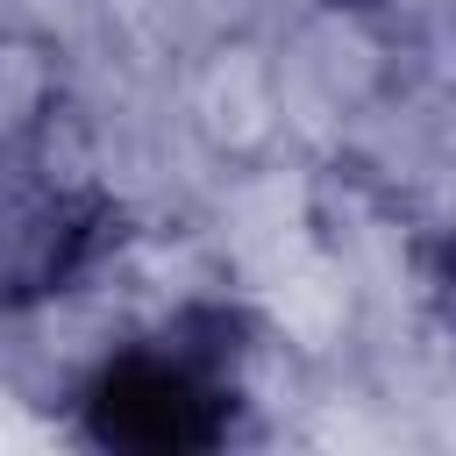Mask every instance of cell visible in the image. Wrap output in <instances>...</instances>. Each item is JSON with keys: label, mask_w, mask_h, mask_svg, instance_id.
Returning <instances> with one entry per match:
<instances>
[{"label": "cell", "mask_w": 456, "mask_h": 456, "mask_svg": "<svg viewBox=\"0 0 456 456\" xmlns=\"http://www.w3.org/2000/svg\"><path fill=\"white\" fill-rule=\"evenodd\" d=\"M385 86V43L370 36L363 14L321 7L299 14L285 50H278V93H285V121L299 128H342L363 107H378Z\"/></svg>", "instance_id": "cell-1"}, {"label": "cell", "mask_w": 456, "mask_h": 456, "mask_svg": "<svg viewBox=\"0 0 456 456\" xmlns=\"http://www.w3.org/2000/svg\"><path fill=\"white\" fill-rule=\"evenodd\" d=\"M285 121V93H278V57L249 50V43H214L192 57L185 78V128L207 142H264Z\"/></svg>", "instance_id": "cell-2"}, {"label": "cell", "mask_w": 456, "mask_h": 456, "mask_svg": "<svg viewBox=\"0 0 456 456\" xmlns=\"http://www.w3.org/2000/svg\"><path fill=\"white\" fill-rule=\"evenodd\" d=\"M214 0H107V36L128 50V64H192L214 50Z\"/></svg>", "instance_id": "cell-3"}, {"label": "cell", "mask_w": 456, "mask_h": 456, "mask_svg": "<svg viewBox=\"0 0 456 456\" xmlns=\"http://www.w3.org/2000/svg\"><path fill=\"white\" fill-rule=\"evenodd\" d=\"M28 28H50V36H93L107 28V0H7Z\"/></svg>", "instance_id": "cell-4"}]
</instances>
